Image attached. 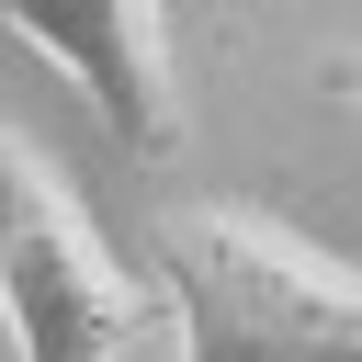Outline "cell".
<instances>
[{
    "label": "cell",
    "instance_id": "1",
    "mask_svg": "<svg viewBox=\"0 0 362 362\" xmlns=\"http://www.w3.org/2000/svg\"><path fill=\"white\" fill-rule=\"evenodd\" d=\"M158 294L181 362H362V260L272 204H158Z\"/></svg>",
    "mask_w": 362,
    "mask_h": 362
},
{
    "label": "cell",
    "instance_id": "2",
    "mask_svg": "<svg viewBox=\"0 0 362 362\" xmlns=\"http://www.w3.org/2000/svg\"><path fill=\"white\" fill-rule=\"evenodd\" d=\"M158 305L170 294L113 260V238L90 226L68 170L23 124H0V328H11V351L23 362H124Z\"/></svg>",
    "mask_w": 362,
    "mask_h": 362
},
{
    "label": "cell",
    "instance_id": "3",
    "mask_svg": "<svg viewBox=\"0 0 362 362\" xmlns=\"http://www.w3.org/2000/svg\"><path fill=\"white\" fill-rule=\"evenodd\" d=\"M11 45H34L45 68H68L79 79V102L102 113V136L124 147V158H181L192 147V102H181V34H170V11H136V0H113V11H11Z\"/></svg>",
    "mask_w": 362,
    "mask_h": 362
},
{
    "label": "cell",
    "instance_id": "4",
    "mask_svg": "<svg viewBox=\"0 0 362 362\" xmlns=\"http://www.w3.org/2000/svg\"><path fill=\"white\" fill-rule=\"evenodd\" d=\"M328 79H339V90H351V113H362V45H339V57H328Z\"/></svg>",
    "mask_w": 362,
    "mask_h": 362
}]
</instances>
